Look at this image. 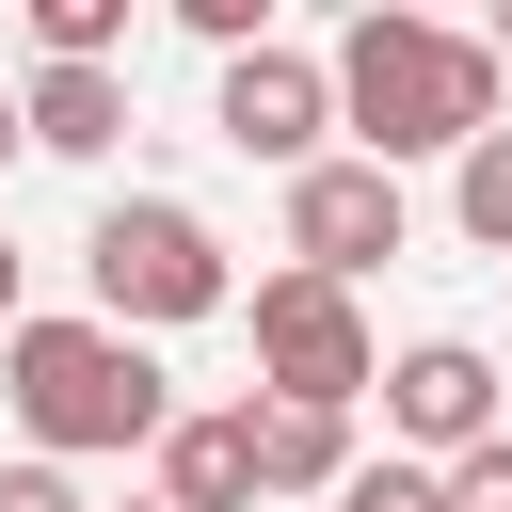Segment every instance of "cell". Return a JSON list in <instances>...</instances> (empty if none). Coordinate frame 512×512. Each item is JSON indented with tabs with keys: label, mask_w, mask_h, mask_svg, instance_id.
Listing matches in <instances>:
<instances>
[{
	"label": "cell",
	"mask_w": 512,
	"mask_h": 512,
	"mask_svg": "<svg viewBox=\"0 0 512 512\" xmlns=\"http://www.w3.org/2000/svg\"><path fill=\"white\" fill-rule=\"evenodd\" d=\"M384 448L400 464H464V448H496V352L480 336H416V352H384Z\"/></svg>",
	"instance_id": "8992f818"
},
{
	"label": "cell",
	"mask_w": 512,
	"mask_h": 512,
	"mask_svg": "<svg viewBox=\"0 0 512 512\" xmlns=\"http://www.w3.org/2000/svg\"><path fill=\"white\" fill-rule=\"evenodd\" d=\"M0 512H96V496H80L64 464H0Z\"/></svg>",
	"instance_id": "5bb4252c"
},
{
	"label": "cell",
	"mask_w": 512,
	"mask_h": 512,
	"mask_svg": "<svg viewBox=\"0 0 512 512\" xmlns=\"http://www.w3.org/2000/svg\"><path fill=\"white\" fill-rule=\"evenodd\" d=\"M128 512H160V496H128Z\"/></svg>",
	"instance_id": "ac0fdd59"
},
{
	"label": "cell",
	"mask_w": 512,
	"mask_h": 512,
	"mask_svg": "<svg viewBox=\"0 0 512 512\" xmlns=\"http://www.w3.org/2000/svg\"><path fill=\"white\" fill-rule=\"evenodd\" d=\"M496 80H512V16H496Z\"/></svg>",
	"instance_id": "e0dca14e"
},
{
	"label": "cell",
	"mask_w": 512,
	"mask_h": 512,
	"mask_svg": "<svg viewBox=\"0 0 512 512\" xmlns=\"http://www.w3.org/2000/svg\"><path fill=\"white\" fill-rule=\"evenodd\" d=\"M16 128H32L48 160H112V144H128V80H112V64H32V80H16Z\"/></svg>",
	"instance_id": "9c48e42d"
},
{
	"label": "cell",
	"mask_w": 512,
	"mask_h": 512,
	"mask_svg": "<svg viewBox=\"0 0 512 512\" xmlns=\"http://www.w3.org/2000/svg\"><path fill=\"white\" fill-rule=\"evenodd\" d=\"M432 512H448V496H432Z\"/></svg>",
	"instance_id": "d6986e66"
},
{
	"label": "cell",
	"mask_w": 512,
	"mask_h": 512,
	"mask_svg": "<svg viewBox=\"0 0 512 512\" xmlns=\"http://www.w3.org/2000/svg\"><path fill=\"white\" fill-rule=\"evenodd\" d=\"M0 400H16L32 464H128V448H160V432H176L160 352H144V336H112L96 304H80V320H16V336H0Z\"/></svg>",
	"instance_id": "7a4b0ae2"
},
{
	"label": "cell",
	"mask_w": 512,
	"mask_h": 512,
	"mask_svg": "<svg viewBox=\"0 0 512 512\" xmlns=\"http://www.w3.org/2000/svg\"><path fill=\"white\" fill-rule=\"evenodd\" d=\"M240 320H256V400H304V416L384 400V336H368L352 288H320V272H256Z\"/></svg>",
	"instance_id": "277c9868"
},
{
	"label": "cell",
	"mask_w": 512,
	"mask_h": 512,
	"mask_svg": "<svg viewBox=\"0 0 512 512\" xmlns=\"http://www.w3.org/2000/svg\"><path fill=\"white\" fill-rule=\"evenodd\" d=\"M448 512H512V432H496V448H464V464H448Z\"/></svg>",
	"instance_id": "4fadbf2b"
},
{
	"label": "cell",
	"mask_w": 512,
	"mask_h": 512,
	"mask_svg": "<svg viewBox=\"0 0 512 512\" xmlns=\"http://www.w3.org/2000/svg\"><path fill=\"white\" fill-rule=\"evenodd\" d=\"M400 176L384 160H320V176H288V272H320V288H352V272H384L400 256Z\"/></svg>",
	"instance_id": "52a82bcc"
},
{
	"label": "cell",
	"mask_w": 512,
	"mask_h": 512,
	"mask_svg": "<svg viewBox=\"0 0 512 512\" xmlns=\"http://www.w3.org/2000/svg\"><path fill=\"white\" fill-rule=\"evenodd\" d=\"M208 128L240 144V160H272V176H320V128H336V48H240L224 64V96H208Z\"/></svg>",
	"instance_id": "5b68a950"
},
{
	"label": "cell",
	"mask_w": 512,
	"mask_h": 512,
	"mask_svg": "<svg viewBox=\"0 0 512 512\" xmlns=\"http://www.w3.org/2000/svg\"><path fill=\"white\" fill-rule=\"evenodd\" d=\"M16 272H32V256H16V240H0V336H16Z\"/></svg>",
	"instance_id": "9a60e30c"
},
{
	"label": "cell",
	"mask_w": 512,
	"mask_h": 512,
	"mask_svg": "<svg viewBox=\"0 0 512 512\" xmlns=\"http://www.w3.org/2000/svg\"><path fill=\"white\" fill-rule=\"evenodd\" d=\"M144 464H160V512H256V416H240V400L176 416Z\"/></svg>",
	"instance_id": "ba28073f"
},
{
	"label": "cell",
	"mask_w": 512,
	"mask_h": 512,
	"mask_svg": "<svg viewBox=\"0 0 512 512\" xmlns=\"http://www.w3.org/2000/svg\"><path fill=\"white\" fill-rule=\"evenodd\" d=\"M336 128H352V160H464L480 128H496V32H432V16H352L336 32Z\"/></svg>",
	"instance_id": "6da1fadb"
},
{
	"label": "cell",
	"mask_w": 512,
	"mask_h": 512,
	"mask_svg": "<svg viewBox=\"0 0 512 512\" xmlns=\"http://www.w3.org/2000/svg\"><path fill=\"white\" fill-rule=\"evenodd\" d=\"M256 416V496H352V416H304V400H240Z\"/></svg>",
	"instance_id": "30bf717a"
},
{
	"label": "cell",
	"mask_w": 512,
	"mask_h": 512,
	"mask_svg": "<svg viewBox=\"0 0 512 512\" xmlns=\"http://www.w3.org/2000/svg\"><path fill=\"white\" fill-rule=\"evenodd\" d=\"M16 144H32V128H16V96H0V160H16Z\"/></svg>",
	"instance_id": "2e32d148"
},
{
	"label": "cell",
	"mask_w": 512,
	"mask_h": 512,
	"mask_svg": "<svg viewBox=\"0 0 512 512\" xmlns=\"http://www.w3.org/2000/svg\"><path fill=\"white\" fill-rule=\"evenodd\" d=\"M80 288H96L112 336H176V320H224V304H240L208 208H176V192H112L96 240H80Z\"/></svg>",
	"instance_id": "3957f363"
},
{
	"label": "cell",
	"mask_w": 512,
	"mask_h": 512,
	"mask_svg": "<svg viewBox=\"0 0 512 512\" xmlns=\"http://www.w3.org/2000/svg\"><path fill=\"white\" fill-rule=\"evenodd\" d=\"M448 224H464L480 256H512V128H480V144H464V176H448Z\"/></svg>",
	"instance_id": "8fae6325"
},
{
	"label": "cell",
	"mask_w": 512,
	"mask_h": 512,
	"mask_svg": "<svg viewBox=\"0 0 512 512\" xmlns=\"http://www.w3.org/2000/svg\"><path fill=\"white\" fill-rule=\"evenodd\" d=\"M128 48V0H32V64H112Z\"/></svg>",
	"instance_id": "7c38bea8"
}]
</instances>
